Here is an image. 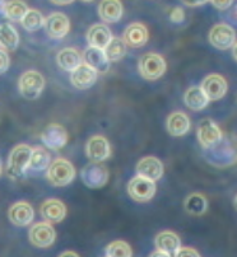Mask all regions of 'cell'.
<instances>
[{
  "label": "cell",
  "mask_w": 237,
  "mask_h": 257,
  "mask_svg": "<svg viewBox=\"0 0 237 257\" xmlns=\"http://www.w3.org/2000/svg\"><path fill=\"white\" fill-rule=\"evenodd\" d=\"M232 56H233L234 60L237 61V41H236V44L233 45V47H232Z\"/></svg>",
  "instance_id": "obj_41"
},
{
  "label": "cell",
  "mask_w": 237,
  "mask_h": 257,
  "mask_svg": "<svg viewBox=\"0 0 237 257\" xmlns=\"http://www.w3.org/2000/svg\"><path fill=\"white\" fill-rule=\"evenodd\" d=\"M149 39L148 28L143 23L134 22L129 25L123 32V40L128 47L133 49H140L144 46Z\"/></svg>",
  "instance_id": "obj_14"
},
{
  "label": "cell",
  "mask_w": 237,
  "mask_h": 257,
  "mask_svg": "<svg viewBox=\"0 0 237 257\" xmlns=\"http://www.w3.org/2000/svg\"><path fill=\"white\" fill-rule=\"evenodd\" d=\"M234 18H236V21H237V6H236V8H234Z\"/></svg>",
  "instance_id": "obj_44"
},
{
  "label": "cell",
  "mask_w": 237,
  "mask_h": 257,
  "mask_svg": "<svg viewBox=\"0 0 237 257\" xmlns=\"http://www.w3.org/2000/svg\"><path fill=\"white\" fill-rule=\"evenodd\" d=\"M167 132L172 135V137H184L190 130V120L186 113L177 111V112L171 113L167 117L166 121Z\"/></svg>",
  "instance_id": "obj_22"
},
{
  "label": "cell",
  "mask_w": 237,
  "mask_h": 257,
  "mask_svg": "<svg viewBox=\"0 0 237 257\" xmlns=\"http://www.w3.org/2000/svg\"><path fill=\"white\" fill-rule=\"evenodd\" d=\"M41 140L45 147L52 151H60L68 143V133L64 126L59 123H50L41 134Z\"/></svg>",
  "instance_id": "obj_10"
},
{
  "label": "cell",
  "mask_w": 237,
  "mask_h": 257,
  "mask_svg": "<svg viewBox=\"0 0 237 257\" xmlns=\"http://www.w3.org/2000/svg\"><path fill=\"white\" fill-rule=\"evenodd\" d=\"M83 60L86 64L92 66L97 73L105 74L110 69V63L111 61L107 59L105 50L97 49V47H88L83 54Z\"/></svg>",
  "instance_id": "obj_21"
},
{
  "label": "cell",
  "mask_w": 237,
  "mask_h": 257,
  "mask_svg": "<svg viewBox=\"0 0 237 257\" xmlns=\"http://www.w3.org/2000/svg\"><path fill=\"white\" fill-rule=\"evenodd\" d=\"M82 2H86V3H90V2H93V0H82Z\"/></svg>",
  "instance_id": "obj_45"
},
{
  "label": "cell",
  "mask_w": 237,
  "mask_h": 257,
  "mask_svg": "<svg viewBox=\"0 0 237 257\" xmlns=\"http://www.w3.org/2000/svg\"><path fill=\"white\" fill-rule=\"evenodd\" d=\"M32 149L27 144H18L12 149L7 163V175L12 180H18L26 175L30 167Z\"/></svg>",
  "instance_id": "obj_1"
},
{
  "label": "cell",
  "mask_w": 237,
  "mask_h": 257,
  "mask_svg": "<svg viewBox=\"0 0 237 257\" xmlns=\"http://www.w3.org/2000/svg\"><path fill=\"white\" fill-rule=\"evenodd\" d=\"M11 65V58H9L7 50L0 47V74H4Z\"/></svg>",
  "instance_id": "obj_33"
},
{
  "label": "cell",
  "mask_w": 237,
  "mask_h": 257,
  "mask_svg": "<svg viewBox=\"0 0 237 257\" xmlns=\"http://www.w3.org/2000/svg\"><path fill=\"white\" fill-rule=\"evenodd\" d=\"M51 3L56 4V6H68V4H71L74 0H50Z\"/></svg>",
  "instance_id": "obj_39"
},
{
  "label": "cell",
  "mask_w": 237,
  "mask_h": 257,
  "mask_svg": "<svg viewBox=\"0 0 237 257\" xmlns=\"http://www.w3.org/2000/svg\"><path fill=\"white\" fill-rule=\"evenodd\" d=\"M185 6L191 7V8H195V7H202L204 4H207L210 0H181Z\"/></svg>",
  "instance_id": "obj_37"
},
{
  "label": "cell",
  "mask_w": 237,
  "mask_h": 257,
  "mask_svg": "<svg viewBox=\"0 0 237 257\" xmlns=\"http://www.w3.org/2000/svg\"><path fill=\"white\" fill-rule=\"evenodd\" d=\"M155 182L136 175L128 183V194L138 203H145L155 195Z\"/></svg>",
  "instance_id": "obj_6"
},
{
  "label": "cell",
  "mask_w": 237,
  "mask_h": 257,
  "mask_svg": "<svg viewBox=\"0 0 237 257\" xmlns=\"http://www.w3.org/2000/svg\"><path fill=\"white\" fill-rule=\"evenodd\" d=\"M155 247L160 251L167 252V253L175 254V252L181 247L180 237L171 230H164L155 235Z\"/></svg>",
  "instance_id": "obj_24"
},
{
  "label": "cell",
  "mask_w": 237,
  "mask_h": 257,
  "mask_svg": "<svg viewBox=\"0 0 237 257\" xmlns=\"http://www.w3.org/2000/svg\"><path fill=\"white\" fill-rule=\"evenodd\" d=\"M97 74L98 73L92 68V66L83 63L82 65H79L75 70L71 71L70 82L71 84H73V87H75L76 89H90V88L97 82Z\"/></svg>",
  "instance_id": "obj_17"
},
{
  "label": "cell",
  "mask_w": 237,
  "mask_h": 257,
  "mask_svg": "<svg viewBox=\"0 0 237 257\" xmlns=\"http://www.w3.org/2000/svg\"><path fill=\"white\" fill-rule=\"evenodd\" d=\"M202 89L209 101H218L223 98L228 89L227 80L219 74H209L203 79Z\"/></svg>",
  "instance_id": "obj_12"
},
{
  "label": "cell",
  "mask_w": 237,
  "mask_h": 257,
  "mask_svg": "<svg viewBox=\"0 0 237 257\" xmlns=\"http://www.w3.org/2000/svg\"><path fill=\"white\" fill-rule=\"evenodd\" d=\"M45 18L41 14V12L36 11V9H30L23 17V20L21 21V25L28 32H35L42 28L45 26Z\"/></svg>",
  "instance_id": "obj_31"
},
{
  "label": "cell",
  "mask_w": 237,
  "mask_h": 257,
  "mask_svg": "<svg viewBox=\"0 0 237 257\" xmlns=\"http://www.w3.org/2000/svg\"><path fill=\"white\" fill-rule=\"evenodd\" d=\"M174 257H200V254L198 253V251L191 247H180L175 252Z\"/></svg>",
  "instance_id": "obj_35"
},
{
  "label": "cell",
  "mask_w": 237,
  "mask_h": 257,
  "mask_svg": "<svg viewBox=\"0 0 237 257\" xmlns=\"http://www.w3.org/2000/svg\"><path fill=\"white\" fill-rule=\"evenodd\" d=\"M233 0H210V3L219 11H226L232 6Z\"/></svg>",
  "instance_id": "obj_36"
},
{
  "label": "cell",
  "mask_w": 237,
  "mask_h": 257,
  "mask_svg": "<svg viewBox=\"0 0 237 257\" xmlns=\"http://www.w3.org/2000/svg\"><path fill=\"white\" fill-rule=\"evenodd\" d=\"M185 210L191 215H203L208 210V200L202 194H191L185 200Z\"/></svg>",
  "instance_id": "obj_29"
},
{
  "label": "cell",
  "mask_w": 237,
  "mask_h": 257,
  "mask_svg": "<svg viewBox=\"0 0 237 257\" xmlns=\"http://www.w3.org/2000/svg\"><path fill=\"white\" fill-rule=\"evenodd\" d=\"M28 11H30V8L22 0H9L4 6L3 14L8 20L14 21V22H21Z\"/></svg>",
  "instance_id": "obj_28"
},
{
  "label": "cell",
  "mask_w": 237,
  "mask_h": 257,
  "mask_svg": "<svg viewBox=\"0 0 237 257\" xmlns=\"http://www.w3.org/2000/svg\"><path fill=\"white\" fill-rule=\"evenodd\" d=\"M82 180L86 183V186L91 187V189H98L107 183L109 172H107V168L101 163L92 162L83 168Z\"/></svg>",
  "instance_id": "obj_13"
},
{
  "label": "cell",
  "mask_w": 237,
  "mask_h": 257,
  "mask_svg": "<svg viewBox=\"0 0 237 257\" xmlns=\"http://www.w3.org/2000/svg\"><path fill=\"white\" fill-rule=\"evenodd\" d=\"M40 214L45 222L54 224L60 223L66 216V206L63 201L57 199H49L44 201L40 208Z\"/></svg>",
  "instance_id": "obj_18"
},
{
  "label": "cell",
  "mask_w": 237,
  "mask_h": 257,
  "mask_svg": "<svg viewBox=\"0 0 237 257\" xmlns=\"http://www.w3.org/2000/svg\"><path fill=\"white\" fill-rule=\"evenodd\" d=\"M28 238L35 247L47 248L54 244L55 239H56V232L50 223L40 222L31 227L30 232H28Z\"/></svg>",
  "instance_id": "obj_8"
},
{
  "label": "cell",
  "mask_w": 237,
  "mask_h": 257,
  "mask_svg": "<svg viewBox=\"0 0 237 257\" xmlns=\"http://www.w3.org/2000/svg\"><path fill=\"white\" fill-rule=\"evenodd\" d=\"M59 257H79L78 253H75L74 251H65L60 254Z\"/></svg>",
  "instance_id": "obj_40"
},
{
  "label": "cell",
  "mask_w": 237,
  "mask_h": 257,
  "mask_svg": "<svg viewBox=\"0 0 237 257\" xmlns=\"http://www.w3.org/2000/svg\"><path fill=\"white\" fill-rule=\"evenodd\" d=\"M208 39L210 45L217 50H228L236 44V32L227 23H218L209 31Z\"/></svg>",
  "instance_id": "obj_7"
},
{
  "label": "cell",
  "mask_w": 237,
  "mask_h": 257,
  "mask_svg": "<svg viewBox=\"0 0 237 257\" xmlns=\"http://www.w3.org/2000/svg\"><path fill=\"white\" fill-rule=\"evenodd\" d=\"M139 73L144 79L157 80L166 73V61L160 54L155 52H148L142 55L138 63Z\"/></svg>",
  "instance_id": "obj_4"
},
{
  "label": "cell",
  "mask_w": 237,
  "mask_h": 257,
  "mask_svg": "<svg viewBox=\"0 0 237 257\" xmlns=\"http://www.w3.org/2000/svg\"><path fill=\"white\" fill-rule=\"evenodd\" d=\"M164 171L165 170L162 162L152 156L144 157V158L140 159L135 167L136 175L154 181V182L161 180V177L164 176Z\"/></svg>",
  "instance_id": "obj_16"
},
{
  "label": "cell",
  "mask_w": 237,
  "mask_h": 257,
  "mask_svg": "<svg viewBox=\"0 0 237 257\" xmlns=\"http://www.w3.org/2000/svg\"><path fill=\"white\" fill-rule=\"evenodd\" d=\"M50 164H51V157H50L49 152L42 147H35L32 149L28 171L33 173H41L44 171H47Z\"/></svg>",
  "instance_id": "obj_26"
},
{
  "label": "cell",
  "mask_w": 237,
  "mask_h": 257,
  "mask_svg": "<svg viewBox=\"0 0 237 257\" xmlns=\"http://www.w3.org/2000/svg\"><path fill=\"white\" fill-rule=\"evenodd\" d=\"M126 44L120 37H112L111 41L105 47V54L110 61H119L126 55Z\"/></svg>",
  "instance_id": "obj_30"
},
{
  "label": "cell",
  "mask_w": 237,
  "mask_h": 257,
  "mask_svg": "<svg viewBox=\"0 0 237 257\" xmlns=\"http://www.w3.org/2000/svg\"><path fill=\"white\" fill-rule=\"evenodd\" d=\"M196 137H198L200 145L207 151L214 148L215 145H218L223 139L221 128L212 118H204L200 121L198 130H196Z\"/></svg>",
  "instance_id": "obj_5"
},
{
  "label": "cell",
  "mask_w": 237,
  "mask_h": 257,
  "mask_svg": "<svg viewBox=\"0 0 237 257\" xmlns=\"http://www.w3.org/2000/svg\"><path fill=\"white\" fill-rule=\"evenodd\" d=\"M19 45V35L11 23L0 25V47L7 51H14Z\"/></svg>",
  "instance_id": "obj_27"
},
{
  "label": "cell",
  "mask_w": 237,
  "mask_h": 257,
  "mask_svg": "<svg viewBox=\"0 0 237 257\" xmlns=\"http://www.w3.org/2000/svg\"><path fill=\"white\" fill-rule=\"evenodd\" d=\"M0 175H2V161H0Z\"/></svg>",
  "instance_id": "obj_46"
},
{
  "label": "cell",
  "mask_w": 237,
  "mask_h": 257,
  "mask_svg": "<svg viewBox=\"0 0 237 257\" xmlns=\"http://www.w3.org/2000/svg\"><path fill=\"white\" fill-rule=\"evenodd\" d=\"M87 42L90 47H97V49H102L109 45V42L112 40V33L110 28L104 23H96V25L91 26L90 30L87 31Z\"/></svg>",
  "instance_id": "obj_19"
},
{
  "label": "cell",
  "mask_w": 237,
  "mask_h": 257,
  "mask_svg": "<svg viewBox=\"0 0 237 257\" xmlns=\"http://www.w3.org/2000/svg\"><path fill=\"white\" fill-rule=\"evenodd\" d=\"M170 20H171V22L174 23H183L184 21H185V12H184V9L181 8H172L171 11H170Z\"/></svg>",
  "instance_id": "obj_34"
},
{
  "label": "cell",
  "mask_w": 237,
  "mask_h": 257,
  "mask_svg": "<svg viewBox=\"0 0 237 257\" xmlns=\"http://www.w3.org/2000/svg\"><path fill=\"white\" fill-rule=\"evenodd\" d=\"M184 103L191 111H202L209 103V99L203 92L202 87H190L184 94Z\"/></svg>",
  "instance_id": "obj_25"
},
{
  "label": "cell",
  "mask_w": 237,
  "mask_h": 257,
  "mask_svg": "<svg viewBox=\"0 0 237 257\" xmlns=\"http://www.w3.org/2000/svg\"><path fill=\"white\" fill-rule=\"evenodd\" d=\"M233 204H234V208H236V210H237V195H236V197H234Z\"/></svg>",
  "instance_id": "obj_43"
},
{
  "label": "cell",
  "mask_w": 237,
  "mask_h": 257,
  "mask_svg": "<svg viewBox=\"0 0 237 257\" xmlns=\"http://www.w3.org/2000/svg\"><path fill=\"white\" fill-rule=\"evenodd\" d=\"M44 28L50 39L61 40L69 33L70 22H69V18L65 14L60 13V12H55V13H51L49 17H46Z\"/></svg>",
  "instance_id": "obj_9"
},
{
  "label": "cell",
  "mask_w": 237,
  "mask_h": 257,
  "mask_svg": "<svg viewBox=\"0 0 237 257\" xmlns=\"http://www.w3.org/2000/svg\"><path fill=\"white\" fill-rule=\"evenodd\" d=\"M8 218L17 227H27L33 222L35 210L31 204L26 201H18L9 208Z\"/></svg>",
  "instance_id": "obj_15"
},
{
  "label": "cell",
  "mask_w": 237,
  "mask_h": 257,
  "mask_svg": "<svg viewBox=\"0 0 237 257\" xmlns=\"http://www.w3.org/2000/svg\"><path fill=\"white\" fill-rule=\"evenodd\" d=\"M124 7L120 0H101L98 4V16L105 23H116L121 20Z\"/></svg>",
  "instance_id": "obj_20"
},
{
  "label": "cell",
  "mask_w": 237,
  "mask_h": 257,
  "mask_svg": "<svg viewBox=\"0 0 237 257\" xmlns=\"http://www.w3.org/2000/svg\"><path fill=\"white\" fill-rule=\"evenodd\" d=\"M86 154L88 159L95 163H101L106 161L111 156V147H110L109 140L102 135H95L90 138L86 144Z\"/></svg>",
  "instance_id": "obj_11"
},
{
  "label": "cell",
  "mask_w": 237,
  "mask_h": 257,
  "mask_svg": "<svg viewBox=\"0 0 237 257\" xmlns=\"http://www.w3.org/2000/svg\"><path fill=\"white\" fill-rule=\"evenodd\" d=\"M149 257H172V254H170V253H167V252H164V251H160V249H157V251L152 252Z\"/></svg>",
  "instance_id": "obj_38"
},
{
  "label": "cell",
  "mask_w": 237,
  "mask_h": 257,
  "mask_svg": "<svg viewBox=\"0 0 237 257\" xmlns=\"http://www.w3.org/2000/svg\"><path fill=\"white\" fill-rule=\"evenodd\" d=\"M56 63L63 70L71 73L79 65H82L83 56L78 50L73 49V47H66L56 55Z\"/></svg>",
  "instance_id": "obj_23"
},
{
  "label": "cell",
  "mask_w": 237,
  "mask_h": 257,
  "mask_svg": "<svg viewBox=\"0 0 237 257\" xmlns=\"http://www.w3.org/2000/svg\"><path fill=\"white\" fill-rule=\"evenodd\" d=\"M6 0H0V11L3 12V8H4V6H6Z\"/></svg>",
  "instance_id": "obj_42"
},
{
  "label": "cell",
  "mask_w": 237,
  "mask_h": 257,
  "mask_svg": "<svg viewBox=\"0 0 237 257\" xmlns=\"http://www.w3.org/2000/svg\"><path fill=\"white\" fill-rule=\"evenodd\" d=\"M47 181L52 186L64 187L71 182L75 177L74 166L65 158H56L51 162L46 171Z\"/></svg>",
  "instance_id": "obj_2"
},
{
  "label": "cell",
  "mask_w": 237,
  "mask_h": 257,
  "mask_svg": "<svg viewBox=\"0 0 237 257\" xmlns=\"http://www.w3.org/2000/svg\"><path fill=\"white\" fill-rule=\"evenodd\" d=\"M19 93L22 94L23 98L37 99L41 96L42 90L45 88V78L40 71L36 70H27L25 71L18 82Z\"/></svg>",
  "instance_id": "obj_3"
},
{
  "label": "cell",
  "mask_w": 237,
  "mask_h": 257,
  "mask_svg": "<svg viewBox=\"0 0 237 257\" xmlns=\"http://www.w3.org/2000/svg\"><path fill=\"white\" fill-rule=\"evenodd\" d=\"M106 257H131V247L125 241H114L105 249Z\"/></svg>",
  "instance_id": "obj_32"
}]
</instances>
